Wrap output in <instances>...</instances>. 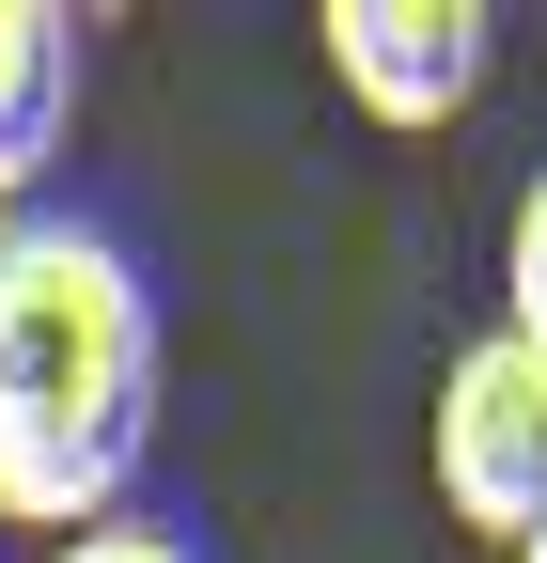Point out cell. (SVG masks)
Wrapping results in <instances>:
<instances>
[{"label":"cell","mask_w":547,"mask_h":563,"mask_svg":"<svg viewBox=\"0 0 547 563\" xmlns=\"http://www.w3.org/2000/svg\"><path fill=\"white\" fill-rule=\"evenodd\" d=\"M157 454V282L110 220H0V532H94Z\"/></svg>","instance_id":"obj_1"},{"label":"cell","mask_w":547,"mask_h":563,"mask_svg":"<svg viewBox=\"0 0 547 563\" xmlns=\"http://www.w3.org/2000/svg\"><path fill=\"white\" fill-rule=\"evenodd\" d=\"M438 501L485 548H516L547 517V361L516 329H485V344L438 361Z\"/></svg>","instance_id":"obj_2"},{"label":"cell","mask_w":547,"mask_h":563,"mask_svg":"<svg viewBox=\"0 0 547 563\" xmlns=\"http://www.w3.org/2000/svg\"><path fill=\"white\" fill-rule=\"evenodd\" d=\"M328 79H345L376 125H454L469 95H485V0H328Z\"/></svg>","instance_id":"obj_3"},{"label":"cell","mask_w":547,"mask_h":563,"mask_svg":"<svg viewBox=\"0 0 547 563\" xmlns=\"http://www.w3.org/2000/svg\"><path fill=\"white\" fill-rule=\"evenodd\" d=\"M63 110H79V16L63 0H0V220H32Z\"/></svg>","instance_id":"obj_4"},{"label":"cell","mask_w":547,"mask_h":563,"mask_svg":"<svg viewBox=\"0 0 547 563\" xmlns=\"http://www.w3.org/2000/svg\"><path fill=\"white\" fill-rule=\"evenodd\" d=\"M501 329L547 361V173L516 188V220H501Z\"/></svg>","instance_id":"obj_5"},{"label":"cell","mask_w":547,"mask_h":563,"mask_svg":"<svg viewBox=\"0 0 547 563\" xmlns=\"http://www.w3.org/2000/svg\"><path fill=\"white\" fill-rule=\"evenodd\" d=\"M47 563H203V548H188L172 517H94V532H63Z\"/></svg>","instance_id":"obj_6"},{"label":"cell","mask_w":547,"mask_h":563,"mask_svg":"<svg viewBox=\"0 0 547 563\" xmlns=\"http://www.w3.org/2000/svg\"><path fill=\"white\" fill-rule=\"evenodd\" d=\"M501 563H547V517H532V532H516V548H501Z\"/></svg>","instance_id":"obj_7"}]
</instances>
